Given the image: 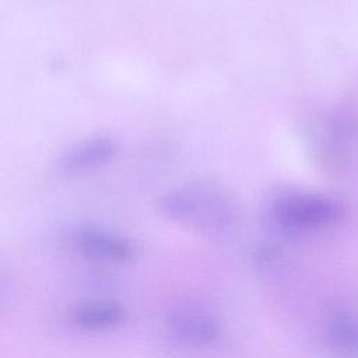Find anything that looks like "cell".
Returning a JSON list of instances; mask_svg holds the SVG:
<instances>
[{
  "instance_id": "cell-1",
  "label": "cell",
  "mask_w": 358,
  "mask_h": 358,
  "mask_svg": "<svg viewBox=\"0 0 358 358\" xmlns=\"http://www.w3.org/2000/svg\"><path fill=\"white\" fill-rule=\"evenodd\" d=\"M158 208L171 221L206 234L224 231L234 217V201L228 192L204 179L172 187L159 197Z\"/></svg>"
},
{
  "instance_id": "cell-2",
  "label": "cell",
  "mask_w": 358,
  "mask_h": 358,
  "mask_svg": "<svg viewBox=\"0 0 358 358\" xmlns=\"http://www.w3.org/2000/svg\"><path fill=\"white\" fill-rule=\"evenodd\" d=\"M271 215L285 229L313 231L334 224L341 215V207L329 196L287 190L271 201Z\"/></svg>"
},
{
  "instance_id": "cell-3",
  "label": "cell",
  "mask_w": 358,
  "mask_h": 358,
  "mask_svg": "<svg viewBox=\"0 0 358 358\" xmlns=\"http://www.w3.org/2000/svg\"><path fill=\"white\" fill-rule=\"evenodd\" d=\"M119 152L117 141L106 134L84 138L67 148L57 161L63 175L78 176L98 171L112 162Z\"/></svg>"
},
{
  "instance_id": "cell-4",
  "label": "cell",
  "mask_w": 358,
  "mask_h": 358,
  "mask_svg": "<svg viewBox=\"0 0 358 358\" xmlns=\"http://www.w3.org/2000/svg\"><path fill=\"white\" fill-rule=\"evenodd\" d=\"M77 252L95 262L126 264L137 257V246L130 239L99 228H83L74 234Z\"/></svg>"
},
{
  "instance_id": "cell-5",
  "label": "cell",
  "mask_w": 358,
  "mask_h": 358,
  "mask_svg": "<svg viewBox=\"0 0 358 358\" xmlns=\"http://www.w3.org/2000/svg\"><path fill=\"white\" fill-rule=\"evenodd\" d=\"M166 329L173 340L189 347H207L218 338L221 331L214 316L196 308L172 312L166 320Z\"/></svg>"
},
{
  "instance_id": "cell-6",
  "label": "cell",
  "mask_w": 358,
  "mask_h": 358,
  "mask_svg": "<svg viewBox=\"0 0 358 358\" xmlns=\"http://www.w3.org/2000/svg\"><path fill=\"white\" fill-rule=\"evenodd\" d=\"M126 309L116 301L94 299L76 305L69 313V322L85 331H108L126 322Z\"/></svg>"
},
{
  "instance_id": "cell-7",
  "label": "cell",
  "mask_w": 358,
  "mask_h": 358,
  "mask_svg": "<svg viewBox=\"0 0 358 358\" xmlns=\"http://www.w3.org/2000/svg\"><path fill=\"white\" fill-rule=\"evenodd\" d=\"M331 347L343 357L358 355V319L347 312L333 316L329 324Z\"/></svg>"
}]
</instances>
